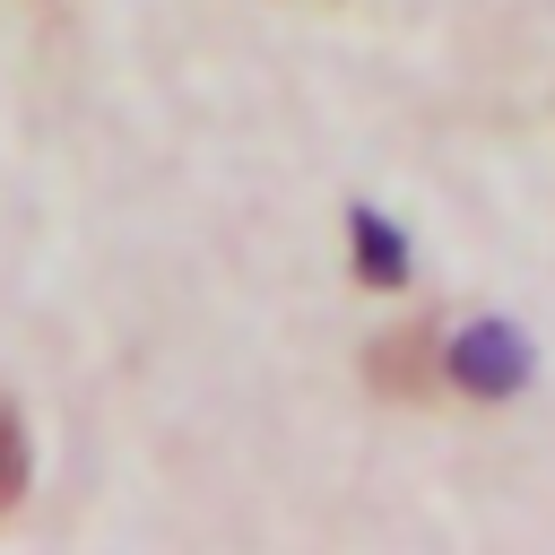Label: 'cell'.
Segmentation results:
<instances>
[{
  "instance_id": "6da1fadb",
  "label": "cell",
  "mask_w": 555,
  "mask_h": 555,
  "mask_svg": "<svg viewBox=\"0 0 555 555\" xmlns=\"http://www.w3.org/2000/svg\"><path fill=\"white\" fill-rule=\"evenodd\" d=\"M373 382L382 390H425L434 382V330H390V347L373 356Z\"/></svg>"
},
{
  "instance_id": "7a4b0ae2",
  "label": "cell",
  "mask_w": 555,
  "mask_h": 555,
  "mask_svg": "<svg viewBox=\"0 0 555 555\" xmlns=\"http://www.w3.org/2000/svg\"><path fill=\"white\" fill-rule=\"evenodd\" d=\"M512 373H520V356L503 347V330H477V338L460 347V382H477V390H503Z\"/></svg>"
},
{
  "instance_id": "277c9868",
  "label": "cell",
  "mask_w": 555,
  "mask_h": 555,
  "mask_svg": "<svg viewBox=\"0 0 555 555\" xmlns=\"http://www.w3.org/2000/svg\"><path fill=\"white\" fill-rule=\"evenodd\" d=\"M356 243H364V278H399V243L373 217H356Z\"/></svg>"
},
{
  "instance_id": "3957f363",
  "label": "cell",
  "mask_w": 555,
  "mask_h": 555,
  "mask_svg": "<svg viewBox=\"0 0 555 555\" xmlns=\"http://www.w3.org/2000/svg\"><path fill=\"white\" fill-rule=\"evenodd\" d=\"M17 486H26V434H17V416H9V399H0V512L17 503Z\"/></svg>"
}]
</instances>
